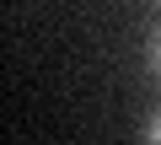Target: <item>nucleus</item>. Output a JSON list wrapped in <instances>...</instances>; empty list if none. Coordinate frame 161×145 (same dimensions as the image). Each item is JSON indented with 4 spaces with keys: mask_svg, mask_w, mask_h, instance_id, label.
Returning <instances> with one entry per match:
<instances>
[{
    "mask_svg": "<svg viewBox=\"0 0 161 145\" xmlns=\"http://www.w3.org/2000/svg\"><path fill=\"white\" fill-rule=\"evenodd\" d=\"M150 64H156V75H161V27H156V38H150Z\"/></svg>",
    "mask_w": 161,
    "mask_h": 145,
    "instance_id": "1",
    "label": "nucleus"
},
{
    "mask_svg": "<svg viewBox=\"0 0 161 145\" xmlns=\"http://www.w3.org/2000/svg\"><path fill=\"white\" fill-rule=\"evenodd\" d=\"M145 140H150V145H161V113H156V118L145 124Z\"/></svg>",
    "mask_w": 161,
    "mask_h": 145,
    "instance_id": "2",
    "label": "nucleus"
}]
</instances>
